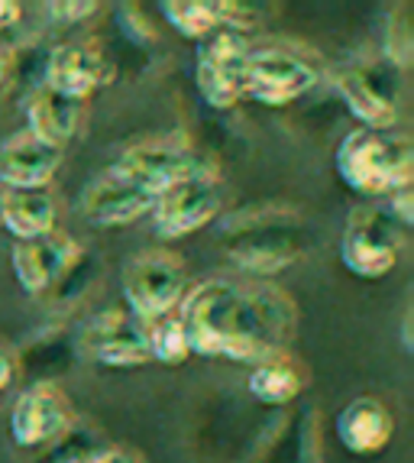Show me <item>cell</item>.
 <instances>
[{
    "label": "cell",
    "instance_id": "6da1fadb",
    "mask_svg": "<svg viewBox=\"0 0 414 463\" xmlns=\"http://www.w3.org/2000/svg\"><path fill=\"white\" fill-rule=\"evenodd\" d=\"M175 315L192 354L253 366L282 356L298 325L292 295L268 282L240 279H207L184 292Z\"/></svg>",
    "mask_w": 414,
    "mask_h": 463
},
{
    "label": "cell",
    "instance_id": "7a4b0ae2",
    "mask_svg": "<svg viewBox=\"0 0 414 463\" xmlns=\"http://www.w3.org/2000/svg\"><path fill=\"white\" fill-rule=\"evenodd\" d=\"M337 175L362 198L408 188L414 178V156L408 137L395 130H350L337 146Z\"/></svg>",
    "mask_w": 414,
    "mask_h": 463
},
{
    "label": "cell",
    "instance_id": "3957f363",
    "mask_svg": "<svg viewBox=\"0 0 414 463\" xmlns=\"http://www.w3.org/2000/svg\"><path fill=\"white\" fill-rule=\"evenodd\" d=\"M401 233H405V227L391 217L385 204L356 208L346 221L343 237H340V263L366 282L385 279L399 266Z\"/></svg>",
    "mask_w": 414,
    "mask_h": 463
},
{
    "label": "cell",
    "instance_id": "277c9868",
    "mask_svg": "<svg viewBox=\"0 0 414 463\" xmlns=\"http://www.w3.org/2000/svg\"><path fill=\"white\" fill-rule=\"evenodd\" d=\"M184 286H188L184 263L169 250H149L133 256L120 276L123 301L136 321H155L178 311Z\"/></svg>",
    "mask_w": 414,
    "mask_h": 463
},
{
    "label": "cell",
    "instance_id": "5b68a950",
    "mask_svg": "<svg viewBox=\"0 0 414 463\" xmlns=\"http://www.w3.org/2000/svg\"><path fill=\"white\" fill-rule=\"evenodd\" d=\"M253 46L243 33L217 30L198 43L194 55V81L201 98L214 110H231L240 100H246V62Z\"/></svg>",
    "mask_w": 414,
    "mask_h": 463
},
{
    "label": "cell",
    "instance_id": "8992f818",
    "mask_svg": "<svg viewBox=\"0 0 414 463\" xmlns=\"http://www.w3.org/2000/svg\"><path fill=\"white\" fill-rule=\"evenodd\" d=\"M317 85V69L311 59L285 46H259L246 62V98L266 108H285L305 98Z\"/></svg>",
    "mask_w": 414,
    "mask_h": 463
},
{
    "label": "cell",
    "instance_id": "52a82bcc",
    "mask_svg": "<svg viewBox=\"0 0 414 463\" xmlns=\"http://www.w3.org/2000/svg\"><path fill=\"white\" fill-rule=\"evenodd\" d=\"M223 208V192L214 172L207 175L184 178L178 185L165 188L155 194V204L149 211L153 217V231L162 240H182L188 233L201 231L221 214Z\"/></svg>",
    "mask_w": 414,
    "mask_h": 463
},
{
    "label": "cell",
    "instance_id": "ba28073f",
    "mask_svg": "<svg viewBox=\"0 0 414 463\" xmlns=\"http://www.w3.org/2000/svg\"><path fill=\"white\" fill-rule=\"evenodd\" d=\"M117 169L153 194L178 185V182H184V178L214 172L204 153H198V149L188 146V143H175V139H149V143H136V146H130L120 159H117Z\"/></svg>",
    "mask_w": 414,
    "mask_h": 463
},
{
    "label": "cell",
    "instance_id": "9c48e42d",
    "mask_svg": "<svg viewBox=\"0 0 414 463\" xmlns=\"http://www.w3.org/2000/svg\"><path fill=\"white\" fill-rule=\"evenodd\" d=\"M108 75H110V65L104 49L98 43H91V39H71V43H61V46L49 49L39 81L49 91L61 94V98L85 104L108 81Z\"/></svg>",
    "mask_w": 414,
    "mask_h": 463
},
{
    "label": "cell",
    "instance_id": "30bf717a",
    "mask_svg": "<svg viewBox=\"0 0 414 463\" xmlns=\"http://www.w3.org/2000/svg\"><path fill=\"white\" fill-rule=\"evenodd\" d=\"M155 204V194L136 185L133 178L123 175L117 165H110L104 175H98L81 194V214L94 227L117 231V227H130L143 217H149Z\"/></svg>",
    "mask_w": 414,
    "mask_h": 463
},
{
    "label": "cell",
    "instance_id": "8fae6325",
    "mask_svg": "<svg viewBox=\"0 0 414 463\" xmlns=\"http://www.w3.org/2000/svg\"><path fill=\"white\" fill-rule=\"evenodd\" d=\"M71 428L69 399L52 383H36L14 402L10 411V438L16 448H46L61 440V434Z\"/></svg>",
    "mask_w": 414,
    "mask_h": 463
},
{
    "label": "cell",
    "instance_id": "7c38bea8",
    "mask_svg": "<svg viewBox=\"0 0 414 463\" xmlns=\"http://www.w3.org/2000/svg\"><path fill=\"white\" fill-rule=\"evenodd\" d=\"M78 253H81V250H78V243L69 233L52 231L39 240L16 243L10 263H14V276L24 292L46 295L59 286L61 276L69 272V266L75 263Z\"/></svg>",
    "mask_w": 414,
    "mask_h": 463
},
{
    "label": "cell",
    "instance_id": "4fadbf2b",
    "mask_svg": "<svg viewBox=\"0 0 414 463\" xmlns=\"http://www.w3.org/2000/svg\"><path fill=\"white\" fill-rule=\"evenodd\" d=\"M81 347L91 360L104 366H143L149 364L146 325L130 311H108L88 325Z\"/></svg>",
    "mask_w": 414,
    "mask_h": 463
},
{
    "label": "cell",
    "instance_id": "5bb4252c",
    "mask_svg": "<svg viewBox=\"0 0 414 463\" xmlns=\"http://www.w3.org/2000/svg\"><path fill=\"white\" fill-rule=\"evenodd\" d=\"M249 4H231V0H162L159 14L165 24L184 39L214 36L217 30H237L243 33L246 26L256 24V14H249Z\"/></svg>",
    "mask_w": 414,
    "mask_h": 463
},
{
    "label": "cell",
    "instance_id": "9a60e30c",
    "mask_svg": "<svg viewBox=\"0 0 414 463\" xmlns=\"http://www.w3.org/2000/svg\"><path fill=\"white\" fill-rule=\"evenodd\" d=\"M61 153L33 133H16L0 146V188L4 192H30V188H49L61 165Z\"/></svg>",
    "mask_w": 414,
    "mask_h": 463
},
{
    "label": "cell",
    "instance_id": "2e32d148",
    "mask_svg": "<svg viewBox=\"0 0 414 463\" xmlns=\"http://www.w3.org/2000/svg\"><path fill=\"white\" fill-rule=\"evenodd\" d=\"M337 438L350 454L376 457L395 438V415L376 395H356L337 415Z\"/></svg>",
    "mask_w": 414,
    "mask_h": 463
},
{
    "label": "cell",
    "instance_id": "e0dca14e",
    "mask_svg": "<svg viewBox=\"0 0 414 463\" xmlns=\"http://www.w3.org/2000/svg\"><path fill=\"white\" fill-rule=\"evenodd\" d=\"M340 98L362 130H391L399 124V100L382 78L366 69H346L337 78Z\"/></svg>",
    "mask_w": 414,
    "mask_h": 463
},
{
    "label": "cell",
    "instance_id": "ac0fdd59",
    "mask_svg": "<svg viewBox=\"0 0 414 463\" xmlns=\"http://www.w3.org/2000/svg\"><path fill=\"white\" fill-rule=\"evenodd\" d=\"M81 114H85V104L61 98V94L49 91L46 85H39L33 88L30 100H26V133H33L55 149H65L81 127Z\"/></svg>",
    "mask_w": 414,
    "mask_h": 463
},
{
    "label": "cell",
    "instance_id": "d6986e66",
    "mask_svg": "<svg viewBox=\"0 0 414 463\" xmlns=\"http://www.w3.org/2000/svg\"><path fill=\"white\" fill-rule=\"evenodd\" d=\"M55 204L49 188H30V192H4V211H0V227L16 237V243L39 240L55 231Z\"/></svg>",
    "mask_w": 414,
    "mask_h": 463
},
{
    "label": "cell",
    "instance_id": "ffe728a7",
    "mask_svg": "<svg viewBox=\"0 0 414 463\" xmlns=\"http://www.w3.org/2000/svg\"><path fill=\"white\" fill-rule=\"evenodd\" d=\"M305 370L288 354H282L266 360V364H256L246 379V389L266 409H285L305 392Z\"/></svg>",
    "mask_w": 414,
    "mask_h": 463
},
{
    "label": "cell",
    "instance_id": "44dd1931",
    "mask_svg": "<svg viewBox=\"0 0 414 463\" xmlns=\"http://www.w3.org/2000/svg\"><path fill=\"white\" fill-rule=\"evenodd\" d=\"M143 325H146L149 360H159V364H165V366H178L194 356L182 317H178L175 311L165 317H155V321H143Z\"/></svg>",
    "mask_w": 414,
    "mask_h": 463
},
{
    "label": "cell",
    "instance_id": "7402d4cb",
    "mask_svg": "<svg viewBox=\"0 0 414 463\" xmlns=\"http://www.w3.org/2000/svg\"><path fill=\"white\" fill-rule=\"evenodd\" d=\"M46 10H49V16H52V24L75 26V24L91 20L100 10V4H46Z\"/></svg>",
    "mask_w": 414,
    "mask_h": 463
},
{
    "label": "cell",
    "instance_id": "603a6c76",
    "mask_svg": "<svg viewBox=\"0 0 414 463\" xmlns=\"http://www.w3.org/2000/svg\"><path fill=\"white\" fill-rule=\"evenodd\" d=\"M91 463H143L136 454L130 450H120V448H108V450H94Z\"/></svg>",
    "mask_w": 414,
    "mask_h": 463
},
{
    "label": "cell",
    "instance_id": "cb8c5ba5",
    "mask_svg": "<svg viewBox=\"0 0 414 463\" xmlns=\"http://www.w3.org/2000/svg\"><path fill=\"white\" fill-rule=\"evenodd\" d=\"M24 16V7L16 0H0V30H10L14 24H20Z\"/></svg>",
    "mask_w": 414,
    "mask_h": 463
},
{
    "label": "cell",
    "instance_id": "d4e9b609",
    "mask_svg": "<svg viewBox=\"0 0 414 463\" xmlns=\"http://www.w3.org/2000/svg\"><path fill=\"white\" fill-rule=\"evenodd\" d=\"M14 376H16V364H14V356H10V350L7 347H0V392L14 383Z\"/></svg>",
    "mask_w": 414,
    "mask_h": 463
},
{
    "label": "cell",
    "instance_id": "484cf974",
    "mask_svg": "<svg viewBox=\"0 0 414 463\" xmlns=\"http://www.w3.org/2000/svg\"><path fill=\"white\" fill-rule=\"evenodd\" d=\"M10 71H14V49L0 39V88L7 85V78H10Z\"/></svg>",
    "mask_w": 414,
    "mask_h": 463
},
{
    "label": "cell",
    "instance_id": "4316f807",
    "mask_svg": "<svg viewBox=\"0 0 414 463\" xmlns=\"http://www.w3.org/2000/svg\"><path fill=\"white\" fill-rule=\"evenodd\" d=\"M91 457H94V450H88V454H81V457H71V460H61V463H91Z\"/></svg>",
    "mask_w": 414,
    "mask_h": 463
},
{
    "label": "cell",
    "instance_id": "83f0119b",
    "mask_svg": "<svg viewBox=\"0 0 414 463\" xmlns=\"http://www.w3.org/2000/svg\"><path fill=\"white\" fill-rule=\"evenodd\" d=\"M0 211H4V188H0Z\"/></svg>",
    "mask_w": 414,
    "mask_h": 463
}]
</instances>
